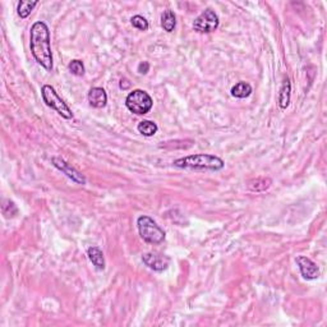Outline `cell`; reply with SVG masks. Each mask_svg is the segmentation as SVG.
I'll return each mask as SVG.
<instances>
[{
  "instance_id": "cell-13",
  "label": "cell",
  "mask_w": 327,
  "mask_h": 327,
  "mask_svg": "<svg viewBox=\"0 0 327 327\" xmlns=\"http://www.w3.org/2000/svg\"><path fill=\"white\" fill-rule=\"evenodd\" d=\"M252 86L247 82H238L231 87V96L236 97V99H247L252 95Z\"/></svg>"
},
{
  "instance_id": "cell-9",
  "label": "cell",
  "mask_w": 327,
  "mask_h": 327,
  "mask_svg": "<svg viewBox=\"0 0 327 327\" xmlns=\"http://www.w3.org/2000/svg\"><path fill=\"white\" fill-rule=\"evenodd\" d=\"M53 165L57 169H59L63 174H66L69 179L73 180L74 183H78V184H86V178L83 177L82 174L74 169L73 166H71L68 162H66L63 159H59V157H53L52 160Z\"/></svg>"
},
{
  "instance_id": "cell-2",
  "label": "cell",
  "mask_w": 327,
  "mask_h": 327,
  "mask_svg": "<svg viewBox=\"0 0 327 327\" xmlns=\"http://www.w3.org/2000/svg\"><path fill=\"white\" fill-rule=\"evenodd\" d=\"M174 166L180 169H194V170L219 171L224 169L225 162L220 157L210 154H196L182 157L173 162Z\"/></svg>"
},
{
  "instance_id": "cell-19",
  "label": "cell",
  "mask_w": 327,
  "mask_h": 327,
  "mask_svg": "<svg viewBox=\"0 0 327 327\" xmlns=\"http://www.w3.org/2000/svg\"><path fill=\"white\" fill-rule=\"evenodd\" d=\"M131 22L132 26L134 29L140 30V31H147L148 30V21L145 17H142V16H134V17H132Z\"/></svg>"
},
{
  "instance_id": "cell-21",
  "label": "cell",
  "mask_w": 327,
  "mask_h": 327,
  "mask_svg": "<svg viewBox=\"0 0 327 327\" xmlns=\"http://www.w3.org/2000/svg\"><path fill=\"white\" fill-rule=\"evenodd\" d=\"M131 87V82L127 78H122L120 80V89L122 90H128Z\"/></svg>"
},
{
  "instance_id": "cell-20",
  "label": "cell",
  "mask_w": 327,
  "mask_h": 327,
  "mask_svg": "<svg viewBox=\"0 0 327 327\" xmlns=\"http://www.w3.org/2000/svg\"><path fill=\"white\" fill-rule=\"evenodd\" d=\"M138 73L141 74H147L148 71H150V64H148V62H142L138 64Z\"/></svg>"
},
{
  "instance_id": "cell-4",
  "label": "cell",
  "mask_w": 327,
  "mask_h": 327,
  "mask_svg": "<svg viewBox=\"0 0 327 327\" xmlns=\"http://www.w3.org/2000/svg\"><path fill=\"white\" fill-rule=\"evenodd\" d=\"M154 100L143 90H133L125 99V106L137 115H145L152 109Z\"/></svg>"
},
{
  "instance_id": "cell-8",
  "label": "cell",
  "mask_w": 327,
  "mask_h": 327,
  "mask_svg": "<svg viewBox=\"0 0 327 327\" xmlns=\"http://www.w3.org/2000/svg\"><path fill=\"white\" fill-rule=\"evenodd\" d=\"M300 275L305 280H316L319 277V268L310 258L305 256H298L295 258Z\"/></svg>"
},
{
  "instance_id": "cell-1",
  "label": "cell",
  "mask_w": 327,
  "mask_h": 327,
  "mask_svg": "<svg viewBox=\"0 0 327 327\" xmlns=\"http://www.w3.org/2000/svg\"><path fill=\"white\" fill-rule=\"evenodd\" d=\"M30 49L35 60L43 68L50 72L53 69V53L50 31L45 22H35L30 31Z\"/></svg>"
},
{
  "instance_id": "cell-3",
  "label": "cell",
  "mask_w": 327,
  "mask_h": 327,
  "mask_svg": "<svg viewBox=\"0 0 327 327\" xmlns=\"http://www.w3.org/2000/svg\"><path fill=\"white\" fill-rule=\"evenodd\" d=\"M137 228L141 238L148 244H161L165 240V231L160 228L152 217L142 215L137 219Z\"/></svg>"
},
{
  "instance_id": "cell-12",
  "label": "cell",
  "mask_w": 327,
  "mask_h": 327,
  "mask_svg": "<svg viewBox=\"0 0 327 327\" xmlns=\"http://www.w3.org/2000/svg\"><path fill=\"white\" fill-rule=\"evenodd\" d=\"M290 92H291V85L289 78H285L284 82H282L281 89H280V95H279V106L284 110L289 106L290 104Z\"/></svg>"
},
{
  "instance_id": "cell-11",
  "label": "cell",
  "mask_w": 327,
  "mask_h": 327,
  "mask_svg": "<svg viewBox=\"0 0 327 327\" xmlns=\"http://www.w3.org/2000/svg\"><path fill=\"white\" fill-rule=\"evenodd\" d=\"M87 256L96 270L103 271L105 268V257H104L103 250L99 247H90L87 249Z\"/></svg>"
},
{
  "instance_id": "cell-5",
  "label": "cell",
  "mask_w": 327,
  "mask_h": 327,
  "mask_svg": "<svg viewBox=\"0 0 327 327\" xmlns=\"http://www.w3.org/2000/svg\"><path fill=\"white\" fill-rule=\"evenodd\" d=\"M41 96H43L44 103L49 106V108L54 109L58 114L64 119H72L73 118V113L69 109V106L67 105L64 101L62 100V97L58 95V92L55 91V89L50 85H44L41 89Z\"/></svg>"
},
{
  "instance_id": "cell-18",
  "label": "cell",
  "mask_w": 327,
  "mask_h": 327,
  "mask_svg": "<svg viewBox=\"0 0 327 327\" xmlns=\"http://www.w3.org/2000/svg\"><path fill=\"white\" fill-rule=\"evenodd\" d=\"M68 69L72 74L77 76V77H82L83 74H85V66H83V63L81 60H72L69 63Z\"/></svg>"
},
{
  "instance_id": "cell-7",
  "label": "cell",
  "mask_w": 327,
  "mask_h": 327,
  "mask_svg": "<svg viewBox=\"0 0 327 327\" xmlns=\"http://www.w3.org/2000/svg\"><path fill=\"white\" fill-rule=\"evenodd\" d=\"M142 262L151 270L156 271V272H162L170 265V258L168 256H165V254L148 252V253L143 254Z\"/></svg>"
},
{
  "instance_id": "cell-17",
  "label": "cell",
  "mask_w": 327,
  "mask_h": 327,
  "mask_svg": "<svg viewBox=\"0 0 327 327\" xmlns=\"http://www.w3.org/2000/svg\"><path fill=\"white\" fill-rule=\"evenodd\" d=\"M39 4V2H25V0H21L20 3H18L17 7V13L21 18H27L30 15H31V12L34 11L35 7Z\"/></svg>"
},
{
  "instance_id": "cell-6",
  "label": "cell",
  "mask_w": 327,
  "mask_h": 327,
  "mask_svg": "<svg viewBox=\"0 0 327 327\" xmlns=\"http://www.w3.org/2000/svg\"><path fill=\"white\" fill-rule=\"evenodd\" d=\"M219 16L211 9L203 11L193 22V30L199 34H211L219 27Z\"/></svg>"
},
{
  "instance_id": "cell-15",
  "label": "cell",
  "mask_w": 327,
  "mask_h": 327,
  "mask_svg": "<svg viewBox=\"0 0 327 327\" xmlns=\"http://www.w3.org/2000/svg\"><path fill=\"white\" fill-rule=\"evenodd\" d=\"M137 129L145 137H152L157 133L159 127H157L156 123L152 122V120H142V122H140Z\"/></svg>"
},
{
  "instance_id": "cell-16",
  "label": "cell",
  "mask_w": 327,
  "mask_h": 327,
  "mask_svg": "<svg viewBox=\"0 0 327 327\" xmlns=\"http://www.w3.org/2000/svg\"><path fill=\"white\" fill-rule=\"evenodd\" d=\"M271 183L270 178H257L248 183V188L252 192H263L271 187Z\"/></svg>"
},
{
  "instance_id": "cell-14",
  "label": "cell",
  "mask_w": 327,
  "mask_h": 327,
  "mask_svg": "<svg viewBox=\"0 0 327 327\" xmlns=\"http://www.w3.org/2000/svg\"><path fill=\"white\" fill-rule=\"evenodd\" d=\"M177 26V18L174 15L173 11H165L161 16V27L165 30L166 32H173L174 29Z\"/></svg>"
},
{
  "instance_id": "cell-10",
  "label": "cell",
  "mask_w": 327,
  "mask_h": 327,
  "mask_svg": "<svg viewBox=\"0 0 327 327\" xmlns=\"http://www.w3.org/2000/svg\"><path fill=\"white\" fill-rule=\"evenodd\" d=\"M87 99H89L90 105L96 109L105 108L106 104H108V95H106L105 90L103 87H94V89L90 90Z\"/></svg>"
}]
</instances>
